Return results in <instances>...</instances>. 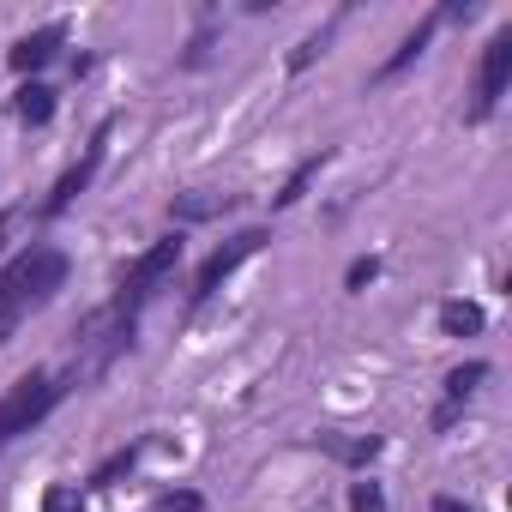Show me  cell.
Listing matches in <instances>:
<instances>
[{"label": "cell", "mask_w": 512, "mask_h": 512, "mask_svg": "<svg viewBox=\"0 0 512 512\" xmlns=\"http://www.w3.org/2000/svg\"><path fill=\"white\" fill-rule=\"evenodd\" d=\"M482 380H488V362H464V368H452V374H446V410H458Z\"/></svg>", "instance_id": "30bf717a"}, {"label": "cell", "mask_w": 512, "mask_h": 512, "mask_svg": "<svg viewBox=\"0 0 512 512\" xmlns=\"http://www.w3.org/2000/svg\"><path fill=\"white\" fill-rule=\"evenodd\" d=\"M320 49H326V31H320V37H308V43H302V49H296V55H290V67H296V73H302V67H308V61H314V55H320Z\"/></svg>", "instance_id": "ffe728a7"}, {"label": "cell", "mask_w": 512, "mask_h": 512, "mask_svg": "<svg viewBox=\"0 0 512 512\" xmlns=\"http://www.w3.org/2000/svg\"><path fill=\"white\" fill-rule=\"evenodd\" d=\"M19 332V308H0V344H7Z\"/></svg>", "instance_id": "44dd1931"}, {"label": "cell", "mask_w": 512, "mask_h": 512, "mask_svg": "<svg viewBox=\"0 0 512 512\" xmlns=\"http://www.w3.org/2000/svg\"><path fill=\"white\" fill-rule=\"evenodd\" d=\"M67 398V380L61 374H49V368H31V374H19L7 392H0V452H7L19 434H31L55 404Z\"/></svg>", "instance_id": "7a4b0ae2"}, {"label": "cell", "mask_w": 512, "mask_h": 512, "mask_svg": "<svg viewBox=\"0 0 512 512\" xmlns=\"http://www.w3.org/2000/svg\"><path fill=\"white\" fill-rule=\"evenodd\" d=\"M103 145H109V127H97V133H91V145H85V157H79V163L55 181V193L43 199V217H61V211H67V205L91 187V175H97V163H103Z\"/></svg>", "instance_id": "8992f818"}, {"label": "cell", "mask_w": 512, "mask_h": 512, "mask_svg": "<svg viewBox=\"0 0 512 512\" xmlns=\"http://www.w3.org/2000/svg\"><path fill=\"white\" fill-rule=\"evenodd\" d=\"M181 266V235H163V241H151L145 253H139V260L127 266V278H121V296H115V308L121 314H139L151 296H157V284L169 278Z\"/></svg>", "instance_id": "3957f363"}, {"label": "cell", "mask_w": 512, "mask_h": 512, "mask_svg": "<svg viewBox=\"0 0 512 512\" xmlns=\"http://www.w3.org/2000/svg\"><path fill=\"white\" fill-rule=\"evenodd\" d=\"M374 278H380V260H356V266L344 272V284H350V290H362V284H374Z\"/></svg>", "instance_id": "d6986e66"}, {"label": "cell", "mask_w": 512, "mask_h": 512, "mask_svg": "<svg viewBox=\"0 0 512 512\" xmlns=\"http://www.w3.org/2000/svg\"><path fill=\"white\" fill-rule=\"evenodd\" d=\"M434 512H470V506H464V500H452V494H440V500H434Z\"/></svg>", "instance_id": "7402d4cb"}, {"label": "cell", "mask_w": 512, "mask_h": 512, "mask_svg": "<svg viewBox=\"0 0 512 512\" xmlns=\"http://www.w3.org/2000/svg\"><path fill=\"white\" fill-rule=\"evenodd\" d=\"M260 247H266V229H241V235H229V241L211 253V260L199 266V278H193V302H211V296H217V284H223L241 260H253Z\"/></svg>", "instance_id": "277c9868"}, {"label": "cell", "mask_w": 512, "mask_h": 512, "mask_svg": "<svg viewBox=\"0 0 512 512\" xmlns=\"http://www.w3.org/2000/svg\"><path fill=\"white\" fill-rule=\"evenodd\" d=\"M43 512H85V494H79L73 482H55V488L43 494Z\"/></svg>", "instance_id": "9a60e30c"}, {"label": "cell", "mask_w": 512, "mask_h": 512, "mask_svg": "<svg viewBox=\"0 0 512 512\" xmlns=\"http://www.w3.org/2000/svg\"><path fill=\"white\" fill-rule=\"evenodd\" d=\"M320 163H326V157H308V163H302V169H296V175L284 181V193H278V205H296V199H302V187H308V181L320 175Z\"/></svg>", "instance_id": "2e32d148"}, {"label": "cell", "mask_w": 512, "mask_h": 512, "mask_svg": "<svg viewBox=\"0 0 512 512\" xmlns=\"http://www.w3.org/2000/svg\"><path fill=\"white\" fill-rule=\"evenodd\" d=\"M199 506H205V500H199L193 488H181V494H163V500H157L151 512H199Z\"/></svg>", "instance_id": "ac0fdd59"}, {"label": "cell", "mask_w": 512, "mask_h": 512, "mask_svg": "<svg viewBox=\"0 0 512 512\" xmlns=\"http://www.w3.org/2000/svg\"><path fill=\"white\" fill-rule=\"evenodd\" d=\"M49 115H55V91L49 85H25L19 91V121L25 127H49Z\"/></svg>", "instance_id": "9c48e42d"}, {"label": "cell", "mask_w": 512, "mask_h": 512, "mask_svg": "<svg viewBox=\"0 0 512 512\" xmlns=\"http://www.w3.org/2000/svg\"><path fill=\"white\" fill-rule=\"evenodd\" d=\"M440 332H446V338H470V332H482V308H470V302H446V308H440Z\"/></svg>", "instance_id": "8fae6325"}, {"label": "cell", "mask_w": 512, "mask_h": 512, "mask_svg": "<svg viewBox=\"0 0 512 512\" xmlns=\"http://www.w3.org/2000/svg\"><path fill=\"white\" fill-rule=\"evenodd\" d=\"M133 458H139V446H127V452H109L103 464H97V476H91V488H115L127 470H133Z\"/></svg>", "instance_id": "7c38bea8"}, {"label": "cell", "mask_w": 512, "mask_h": 512, "mask_svg": "<svg viewBox=\"0 0 512 512\" xmlns=\"http://www.w3.org/2000/svg\"><path fill=\"white\" fill-rule=\"evenodd\" d=\"M61 25H37L31 37H19L13 49H7V61H13V73H37V67H49L55 61V49H61Z\"/></svg>", "instance_id": "52a82bcc"}, {"label": "cell", "mask_w": 512, "mask_h": 512, "mask_svg": "<svg viewBox=\"0 0 512 512\" xmlns=\"http://www.w3.org/2000/svg\"><path fill=\"white\" fill-rule=\"evenodd\" d=\"M440 19H446V13H428V19H422V25H416V31H410V37H404L398 49H392V61L380 67V79H392V73H404V67H410V61H416V55H422V49L434 43V31H440Z\"/></svg>", "instance_id": "ba28073f"}, {"label": "cell", "mask_w": 512, "mask_h": 512, "mask_svg": "<svg viewBox=\"0 0 512 512\" xmlns=\"http://www.w3.org/2000/svg\"><path fill=\"white\" fill-rule=\"evenodd\" d=\"M506 79H512V31H494L488 49H482V73H476V121L494 115V103L506 97Z\"/></svg>", "instance_id": "5b68a950"}, {"label": "cell", "mask_w": 512, "mask_h": 512, "mask_svg": "<svg viewBox=\"0 0 512 512\" xmlns=\"http://www.w3.org/2000/svg\"><path fill=\"white\" fill-rule=\"evenodd\" d=\"M350 512H386L380 482H356V488H350Z\"/></svg>", "instance_id": "e0dca14e"}, {"label": "cell", "mask_w": 512, "mask_h": 512, "mask_svg": "<svg viewBox=\"0 0 512 512\" xmlns=\"http://www.w3.org/2000/svg\"><path fill=\"white\" fill-rule=\"evenodd\" d=\"M326 452H338L344 464H368V458L380 452V440H374V434H368V440H326Z\"/></svg>", "instance_id": "5bb4252c"}, {"label": "cell", "mask_w": 512, "mask_h": 512, "mask_svg": "<svg viewBox=\"0 0 512 512\" xmlns=\"http://www.w3.org/2000/svg\"><path fill=\"white\" fill-rule=\"evenodd\" d=\"M67 284V253L61 247H49V241H37V247H25L19 260L0 272V308H37V302H49L55 290Z\"/></svg>", "instance_id": "6da1fadb"}, {"label": "cell", "mask_w": 512, "mask_h": 512, "mask_svg": "<svg viewBox=\"0 0 512 512\" xmlns=\"http://www.w3.org/2000/svg\"><path fill=\"white\" fill-rule=\"evenodd\" d=\"M229 205V193L217 199V193H187V199H175V217H211V211H223Z\"/></svg>", "instance_id": "4fadbf2b"}]
</instances>
